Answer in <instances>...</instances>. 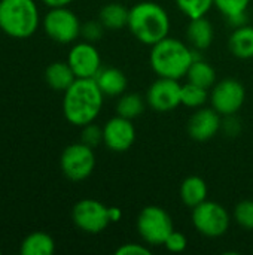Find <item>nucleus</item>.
<instances>
[{
  "mask_svg": "<svg viewBox=\"0 0 253 255\" xmlns=\"http://www.w3.org/2000/svg\"><path fill=\"white\" fill-rule=\"evenodd\" d=\"M103 99L104 94L94 78H76V81L64 91V118L76 127L94 123L101 112Z\"/></svg>",
  "mask_w": 253,
  "mask_h": 255,
  "instance_id": "1",
  "label": "nucleus"
},
{
  "mask_svg": "<svg viewBox=\"0 0 253 255\" xmlns=\"http://www.w3.org/2000/svg\"><path fill=\"white\" fill-rule=\"evenodd\" d=\"M40 24L34 0H0V30L13 39L33 36Z\"/></svg>",
  "mask_w": 253,
  "mask_h": 255,
  "instance_id": "4",
  "label": "nucleus"
},
{
  "mask_svg": "<svg viewBox=\"0 0 253 255\" xmlns=\"http://www.w3.org/2000/svg\"><path fill=\"white\" fill-rule=\"evenodd\" d=\"M210 94L207 93V88H203L200 85H195L192 82H186L182 85L180 91V105L191 108V109H198L206 105L209 100Z\"/></svg>",
  "mask_w": 253,
  "mask_h": 255,
  "instance_id": "25",
  "label": "nucleus"
},
{
  "mask_svg": "<svg viewBox=\"0 0 253 255\" xmlns=\"http://www.w3.org/2000/svg\"><path fill=\"white\" fill-rule=\"evenodd\" d=\"M109 218L110 223H118L122 218V211L116 206H109Z\"/></svg>",
  "mask_w": 253,
  "mask_h": 255,
  "instance_id": "33",
  "label": "nucleus"
},
{
  "mask_svg": "<svg viewBox=\"0 0 253 255\" xmlns=\"http://www.w3.org/2000/svg\"><path fill=\"white\" fill-rule=\"evenodd\" d=\"M182 85L177 79L160 78L151 84L146 93V103L157 112H170L180 105Z\"/></svg>",
  "mask_w": 253,
  "mask_h": 255,
  "instance_id": "11",
  "label": "nucleus"
},
{
  "mask_svg": "<svg viewBox=\"0 0 253 255\" xmlns=\"http://www.w3.org/2000/svg\"><path fill=\"white\" fill-rule=\"evenodd\" d=\"M164 247L170 253H183L186 250V247H188V241H186L183 233L173 230L170 233V236L167 238V241L164 242Z\"/></svg>",
  "mask_w": 253,
  "mask_h": 255,
  "instance_id": "30",
  "label": "nucleus"
},
{
  "mask_svg": "<svg viewBox=\"0 0 253 255\" xmlns=\"http://www.w3.org/2000/svg\"><path fill=\"white\" fill-rule=\"evenodd\" d=\"M180 200L183 202L185 206L188 208H195L204 200H207V184L203 178L200 176H188L183 179L180 184Z\"/></svg>",
  "mask_w": 253,
  "mask_h": 255,
  "instance_id": "19",
  "label": "nucleus"
},
{
  "mask_svg": "<svg viewBox=\"0 0 253 255\" xmlns=\"http://www.w3.org/2000/svg\"><path fill=\"white\" fill-rule=\"evenodd\" d=\"M145 99L137 94V93H127L121 94L118 102H116V115L128 118V120H136L145 112Z\"/></svg>",
  "mask_w": 253,
  "mask_h": 255,
  "instance_id": "24",
  "label": "nucleus"
},
{
  "mask_svg": "<svg viewBox=\"0 0 253 255\" xmlns=\"http://www.w3.org/2000/svg\"><path fill=\"white\" fill-rule=\"evenodd\" d=\"M45 81L54 91L64 93L76 81V75L67 61H54L45 70Z\"/></svg>",
  "mask_w": 253,
  "mask_h": 255,
  "instance_id": "17",
  "label": "nucleus"
},
{
  "mask_svg": "<svg viewBox=\"0 0 253 255\" xmlns=\"http://www.w3.org/2000/svg\"><path fill=\"white\" fill-rule=\"evenodd\" d=\"M45 33L57 43H73L81 36V21L78 15L67 6L49 7L43 16Z\"/></svg>",
  "mask_w": 253,
  "mask_h": 255,
  "instance_id": "6",
  "label": "nucleus"
},
{
  "mask_svg": "<svg viewBox=\"0 0 253 255\" xmlns=\"http://www.w3.org/2000/svg\"><path fill=\"white\" fill-rule=\"evenodd\" d=\"M228 48L231 54L242 60L253 58V27L240 25L236 27L228 39Z\"/></svg>",
  "mask_w": 253,
  "mask_h": 255,
  "instance_id": "18",
  "label": "nucleus"
},
{
  "mask_svg": "<svg viewBox=\"0 0 253 255\" xmlns=\"http://www.w3.org/2000/svg\"><path fill=\"white\" fill-rule=\"evenodd\" d=\"M116 255H151V250L142 244H124L116 251Z\"/></svg>",
  "mask_w": 253,
  "mask_h": 255,
  "instance_id": "32",
  "label": "nucleus"
},
{
  "mask_svg": "<svg viewBox=\"0 0 253 255\" xmlns=\"http://www.w3.org/2000/svg\"><path fill=\"white\" fill-rule=\"evenodd\" d=\"M221 131H224V134L228 137H236L242 131V124L236 118V115L224 117L222 124H221Z\"/></svg>",
  "mask_w": 253,
  "mask_h": 255,
  "instance_id": "31",
  "label": "nucleus"
},
{
  "mask_svg": "<svg viewBox=\"0 0 253 255\" xmlns=\"http://www.w3.org/2000/svg\"><path fill=\"white\" fill-rule=\"evenodd\" d=\"M136 227L143 242L151 247L164 245L170 233L174 230L173 220L169 212L164 208L155 205L146 206L140 211L136 221Z\"/></svg>",
  "mask_w": 253,
  "mask_h": 255,
  "instance_id": "5",
  "label": "nucleus"
},
{
  "mask_svg": "<svg viewBox=\"0 0 253 255\" xmlns=\"http://www.w3.org/2000/svg\"><path fill=\"white\" fill-rule=\"evenodd\" d=\"M104 25L100 22V19H91V21H86L82 24L81 27V36L84 37V40L86 42H91V43H95L98 42L103 34H104Z\"/></svg>",
  "mask_w": 253,
  "mask_h": 255,
  "instance_id": "28",
  "label": "nucleus"
},
{
  "mask_svg": "<svg viewBox=\"0 0 253 255\" xmlns=\"http://www.w3.org/2000/svg\"><path fill=\"white\" fill-rule=\"evenodd\" d=\"M251 0H215V6L234 27L246 24V12Z\"/></svg>",
  "mask_w": 253,
  "mask_h": 255,
  "instance_id": "23",
  "label": "nucleus"
},
{
  "mask_svg": "<svg viewBox=\"0 0 253 255\" xmlns=\"http://www.w3.org/2000/svg\"><path fill=\"white\" fill-rule=\"evenodd\" d=\"M213 37H215L213 25L206 16L189 19V24L186 27V39L194 49L197 51L207 49L212 45Z\"/></svg>",
  "mask_w": 253,
  "mask_h": 255,
  "instance_id": "16",
  "label": "nucleus"
},
{
  "mask_svg": "<svg viewBox=\"0 0 253 255\" xmlns=\"http://www.w3.org/2000/svg\"><path fill=\"white\" fill-rule=\"evenodd\" d=\"M174 3L177 9L189 19L206 16L212 6H215V0H174Z\"/></svg>",
  "mask_w": 253,
  "mask_h": 255,
  "instance_id": "26",
  "label": "nucleus"
},
{
  "mask_svg": "<svg viewBox=\"0 0 253 255\" xmlns=\"http://www.w3.org/2000/svg\"><path fill=\"white\" fill-rule=\"evenodd\" d=\"M191 218L197 232L212 239L224 236L231 226V217L228 211L221 203L210 200H204L198 206L192 208Z\"/></svg>",
  "mask_w": 253,
  "mask_h": 255,
  "instance_id": "7",
  "label": "nucleus"
},
{
  "mask_svg": "<svg viewBox=\"0 0 253 255\" xmlns=\"http://www.w3.org/2000/svg\"><path fill=\"white\" fill-rule=\"evenodd\" d=\"M188 82H192L195 85H200L203 88H212L216 84V70L212 64H209L201 57L195 58L192 64L189 66L186 72Z\"/></svg>",
  "mask_w": 253,
  "mask_h": 255,
  "instance_id": "22",
  "label": "nucleus"
},
{
  "mask_svg": "<svg viewBox=\"0 0 253 255\" xmlns=\"http://www.w3.org/2000/svg\"><path fill=\"white\" fill-rule=\"evenodd\" d=\"M19 251L22 255H52L55 242L48 233L34 232L22 241Z\"/></svg>",
  "mask_w": 253,
  "mask_h": 255,
  "instance_id": "21",
  "label": "nucleus"
},
{
  "mask_svg": "<svg viewBox=\"0 0 253 255\" xmlns=\"http://www.w3.org/2000/svg\"><path fill=\"white\" fill-rule=\"evenodd\" d=\"M72 220L79 230L98 235L110 224L109 208L95 199H82L73 206Z\"/></svg>",
  "mask_w": 253,
  "mask_h": 255,
  "instance_id": "10",
  "label": "nucleus"
},
{
  "mask_svg": "<svg viewBox=\"0 0 253 255\" xmlns=\"http://www.w3.org/2000/svg\"><path fill=\"white\" fill-rule=\"evenodd\" d=\"M197 49L188 46L176 37H164L158 43L151 46L149 64L160 78L180 79L186 76V72L192 61L198 58Z\"/></svg>",
  "mask_w": 253,
  "mask_h": 255,
  "instance_id": "2",
  "label": "nucleus"
},
{
  "mask_svg": "<svg viewBox=\"0 0 253 255\" xmlns=\"http://www.w3.org/2000/svg\"><path fill=\"white\" fill-rule=\"evenodd\" d=\"M60 167L70 181L79 182L89 178L95 169L94 148L82 142L69 145L60 157Z\"/></svg>",
  "mask_w": 253,
  "mask_h": 255,
  "instance_id": "8",
  "label": "nucleus"
},
{
  "mask_svg": "<svg viewBox=\"0 0 253 255\" xmlns=\"http://www.w3.org/2000/svg\"><path fill=\"white\" fill-rule=\"evenodd\" d=\"M0 254H1V251H0Z\"/></svg>",
  "mask_w": 253,
  "mask_h": 255,
  "instance_id": "35",
  "label": "nucleus"
},
{
  "mask_svg": "<svg viewBox=\"0 0 253 255\" xmlns=\"http://www.w3.org/2000/svg\"><path fill=\"white\" fill-rule=\"evenodd\" d=\"M170 25L167 10L155 1H139L130 7L127 28L143 45L152 46L167 37Z\"/></svg>",
  "mask_w": 253,
  "mask_h": 255,
  "instance_id": "3",
  "label": "nucleus"
},
{
  "mask_svg": "<svg viewBox=\"0 0 253 255\" xmlns=\"http://www.w3.org/2000/svg\"><path fill=\"white\" fill-rule=\"evenodd\" d=\"M81 142L91 148L98 146L100 143H103V127H98L94 123L84 126L81 133Z\"/></svg>",
  "mask_w": 253,
  "mask_h": 255,
  "instance_id": "29",
  "label": "nucleus"
},
{
  "mask_svg": "<svg viewBox=\"0 0 253 255\" xmlns=\"http://www.w3.org/2000/svg\"><path fill=\"white\" fill-rule=\"evenodd\" d=\"M94 79L101 93L110 97H119L121 94L125 93L128 85L125 73L116 67H101L98 73L94 76Z\"/></svg>",
  "mask_w": 253,
  "mask_h": 255,
  "instance_id": "15",
  "label": "nucleus"
},
{
  "mask_svg": "<svg viewBox=\"0 0 253 255\" xmlns=\"http://www.w3.org/2000/svg\"><path fill=\"white\" fill-rule=\"evenodd\" d=\"M136 142V127L133 120L113 117L103 126V143L109 151L125 152Z\"/></svg>",
  "mask_w": 253,
  "mask_h": 255,
  "instance_id": "12",
  "label": "nucleus"
},
{
  "mask_svg": "<svg viewBox=\"0 0 253 255\" xmlns=\"http://www.w3.org/2000/svg\"><path fill=\"white\" fill-rule=\"evenodd\" d=\"M48 7H58V6H69L75 0H42Z\"/></svg>",
  "mask_w": 253,
  "mask_h": 255,
  "instance_id": "34",
  "label": "nucleus"
},
{
  "mask_svg": "<svg viewBox=\"0 0 253 255\" xmlns=\"http://www.w3.org/2000/svg\"><path fill=\"white\" fill-rule=\"evenodd\" d=\"M67 63L76 78H94L101 69V57L94 43L82 40L75 43L67 55Z\"/></svg>",
  "mask_w": 253,
  "mask_h": 255,
  "instance_id": "13",
  "label": "nucleus"
},
{
  "mask_svg": "<svg viewBox=\"0 0 253 255\" xmlns=\"http://www.w3.org/2000/svg\"><path fill=\"white\" fill-rule=\"evenodd\" d=\"M209 100L212 108L219 115H236L245 105L246 90L240 81L234 78H225L212 87Z\"/></svg>",
  "mask_w": 253,
  "mask_h": 255,
  "instance_id": "9",
  "label": "nucleus"
},
{
  "mask_svg": "<svg viewBox=\"0 0 253 255\" xmlns=\"http://www.w3.org/2000/svg\"><path fill=\"white\" fill-rule=\"evenodd\" d=\"M128 15L130 9H127L121 3H107L104 4L98 12V19L104 25L106 30L118 31L128 25Z\"/></svg>",
  "mask_w": 253,
  "mask_h": 255,
  "instance_id": "20",
  "label": "nucleus"
},
{
  "mask_svg": "<svg viewBox=\"0 0 253 255\" xmlns=\"http://www.w3.org/2000/svg\"><path fill=\"white\" fill-rule=\"evenodd\" d=\"M222 115L213 108H198L189 118L186 130L191 139L197 142H207L221 131Z\"/></svg>",
  "mask_w": 253,
  "mask_h": 255,
  "instance_id": "14",
  "label": "nucleus"
},
{
  "mask_svg": "<svg viewBox=\"0 0 253 255\" xmlns=\"http://www.w3.org/2000/svg\"><path fill=\"white\" fill-rule=\"evenodd\" d=\"M234 220L240 227L253 230V200H243L236 205Z\"/></svg>",
  "mask_w": 253,
  "mask_h": 255,
  "instance_id": "27",
  "label": "nucleus"
}]
</instances>
